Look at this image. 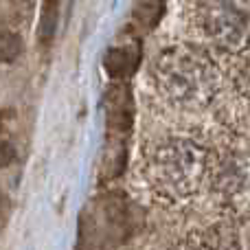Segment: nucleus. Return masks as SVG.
<instances>
[{
  "label": "nucleus",
  "mask_w": 250,
  "mask_h": 250,
  "mask_svg": "<svg viewBox=\"0 0 250 250\" xmlns=\"http://www.w3.org/2000/svg\"><path fill=\"white\" fill-rule=\"evenodd\" d=\"M246 244H248V250H250V229H248V233H246Z\"/></svg>",
  "instance_id": "nucleus-10"
},
{
  "label": "nucleus",
  "mask_w": 250,
  "mask_h": 250,
  "mask_svg": "<svg viewBox=\"0 0 250 250\" xmlns=\"http://www.w3.org/2000/svg\"><path fill=\"white\" fill-rule=\"evenodd\" d=\"M154 86L169 108L185 114L211 110L224 92V70L202 44L173 42L154 60Z\"/></svg>",
  "instance_id": "nucleus-1"
},
{
  "label": "nucleus",
  "mask_w": 250,
  "mask_h": 250,
  "mask_svg": "<svg viewBox=\"0 0 250 250\" xmlns=\"http://www.w3.org/2000/svg\"><path fill=\"white\" fill-rule=\"evenodd\" d=\"M13 4H18V7H22V4H31L33 0H11Z\"/></svg>",
  "instance_id": "nucleus-9"
},
{
  "label": "nucleus",
  "mask_w": 250,
  "mask_h": 250,
  "mask_svg": "<svg viewBox=\"0 0 250 250\" xmlns=\"http://www.w3.org/2000/svg\"><path fill=\"white\" fill-rule=\"evenodd\" d=\"M189 22L195 38L208 51L242 55L250 48V11L242 0H193Z\"/></svg>",
  "instance_id": "nucleus-4"
},
{
  "label": "nucleus",
  "mask_w": 250,
  "mask_h": 250,
  "mask_svg": "<svg viewBox=\"0 0 250 250\" xmlns=\"http://www.w3.org/2000/svg\"><path fill=\"white\" fill-rule=\"evenodd\" d=\"M22 51H24V42L20 33L11 29H0V64H13L16 60H20Z\"/></svg>",
  "instance_id": "nucleus-6"
},
{
  "label": "nucleus",
  "mask_w": 250,
  "mask_h": 250,
  "mask_svg": "<svg viewBox=\"0 0 250 250\" xmlns=\"http://www.w3.org/2000/svg\"><path fill=\"white\" fill-rule=\"evenodd\" d=\"M60 4L62 0H42V11L38 22V42L48 46L60 26Z\"/></svg>",
  "instance_id": "nucleus-5"
},
{
  "label": "nucleus",
  "mask_w": 250,
  "mask_h": 250,
  "mask_svg": "<svg viewBox=\"0 0 250 250\" xmlns=\"http://www.w3.org/2000/svg\"><path fill=\"white\" fill-rule=\"evenodd\" d=\"M207 195L229 220L250 215V143L226 136L211 149Z\"/></svg>",
  "instance_id": "nucleus-3"
},
{
  "label": "nucleus",
  "mask_w": 250,
  "mask_h": 250,
  "mask_svg": "<svg viewBox=\"0 0 250 250\" xmlns=\"http://www.w3.org/2000/svg\"><path fill=\"white\" fill-rule=\"evenodd\" d=\"M7 222H9V198L0 191V235L7 229Z\"/></svg>",
  "instance_id": "nucleus-8"
},
{
  "label": "nucleus",
  "mask_w": 250,
  "mask_h": 250,
  "mask_svg": "<svg viewBox=\"0 0 250 250\" xmlns=\"http://www.w3.org/2000/svg\"><path fill=\"white\" fill-rule=\"evenodd\" d=\"M9 129L7 125H4V119L2 114H0V169H7L11 167L13 163H16V145H13V141L9 138Z\"/></svg>",
  "instance_id": "nucleus-7"
},
{
  "label": "nucleus",
  "mask_w": 250,
  "mask_h": 250,
  "mask_svg": "<svg viewBox=\"0 0 250 250\" xmlns=\"http://www.w3.org/2000/svg\"><path fill=\"white\" fill-rule=\"evenodd\" d=\"M211 147L193 136H165L145 151L143 178L154 198L187 207L207 195Z\"/></svg>",
  "instance_id": "nucleus-2"
}]
</instances>
